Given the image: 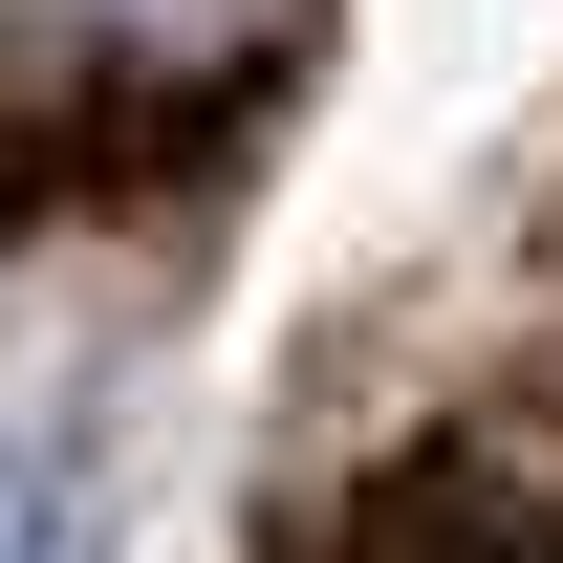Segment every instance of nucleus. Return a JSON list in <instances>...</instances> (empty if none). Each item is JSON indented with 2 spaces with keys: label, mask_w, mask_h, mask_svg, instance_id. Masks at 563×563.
Returning <instances> with one entry per match:
<instances>
[{
  "label": "nucleus",
  "mask_w": 563,
  "mask_h": 563,
  "mask_svg": "<svg viewBox=\"0 0 563 563\" xmlns=\"http://www.w3.org/2000/svg\"><path fill=\"white\" fill-rule=\"evenodd\" d=\"M0 563H109V498L66 433H0Z\"/></svg>",
  "instance_id": "nucleus-1"
},
{
  "label": "nucleus",
  "mask_w": 563,
  "mask_h": 563,
  "mask_svg": "<svg viewBox=\"0 0 563 563\" xmlns=\"http://www.w3.org/2000/svg\"><path fill=\"white\" fill-rule=\"evenodd\" d=\"M412 563H563V498H477V520H433Z\"/></svg>",
  "instance_id": "nucleus-2"
}]
</instances>
